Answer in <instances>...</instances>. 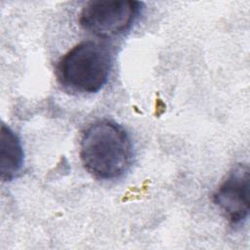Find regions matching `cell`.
<instances>
[{
	"label": "cell",
	"instance_id": "1",
	"mask_svg": "<svg viewBox=\"0 0 250 250\" xmlns=\"http://www.w3.org/2000/svg\"><path fill=\"white\" fill-rule=\"evenodd\" d=\"M80 159L84 168L100 180L120 178L131 166L133 146L127 131L112 120L91 124L80 141Z\"/></svg>",
	"mask_w": 250,
	"mask_h": 250
},
{
	"label": "cell",
	"instance_id": "2",
	"mask_svg": "<svg viewBox=\"0 0 250 250\" xmlns=\"http://www.w3.org/2000/svg\"><path fill=\"white\" fill-rule=\"evenodd\" d=\"M112 68L108 48L95 41H83L58 62L57 77L66 89L79 94L98 93L106 84Z\"/></svg>",
	"mask_w": 250,
	"mask_h": 250
},
{
	"label": "cell",
	"instance_id": "3",
	"mask_svg": "<svg viewBox=\"0 0 250 250\" xmlns=\"http://www.w3.org/2000/svg\"><path fill=\"white\" fill-rule=\"evenodd\" d=\"M144 4L139 1H91L79 14L81 27L99 37H112L128 31L140 17Z\"/></svg>",
	"mask_w": 250,
	"mask_h": 250
},
{
	"label": "cell",
	"instance_id": "4",
	"mask_svg": "<svg viewBox=\"0 0 250 250\" xmlns=\"http://www.w3.org/2000/svg\"><path fill=\"white\" fill-rule=\"evenodd\" d=\"M213 202L233 226L241 225L249 215V167L234 166L213 193Z\"/></svg>",
	"mask_w": 250,
	"mask_h": 250
},
{
	"label": "cell",
	"instance_id": "5",
	"mask_svg": "<svg viewBox=\"0 0 250 250\" xmlns=\"http://www.w3.org/2000/svg\"><path fill=\"white\" fill-rule=\"evenodd\" d=\"M23 149L17 134L4 123L0 131V175L3 182L15 179L23 165Z\"/></svg>",
	"mask_w": 250,
	"mask_h": 250
}]
</instances>
